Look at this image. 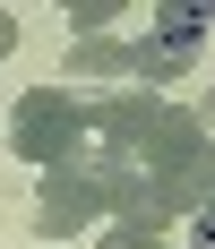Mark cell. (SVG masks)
Listing matches in <instances>:
<instances>
[{"label": "cell", "instance_id": "6da1fadb", "mask_svg": "<svg viewBox=\"0 0 215 249\" xmlns=\"http://www.w3.org/2000/svg\"><path fill=\"white\" fill-rule=\"evenodd\" d=\"M9 146H18L26 163H43V172L86 163V103L60 95V86H26V95L9 103Z\"/></svg>", "mask_w": 215, "mask_h": 249}, {"label": "cell", "instance_id": "7a4b0ae2", "mask_svg": "<svg viewBox=\"0 0 215 249\" xmlns=\"http://www.w3.org/2000/svg\"><path fill=\"white\" fill-rule=\"evenodd\" d=\"M103 224V189H95V163H69V172H43L35 189V232L43 241H78V232Z\"/></svg>", "mask_w": 215, "mask_h": 249}, {"label": "cell", "instance_id": "3957f363", "mask_svg": "<svg viewBox=\"0 0 215 249\" xmlns=\"http://www.w3.org/2000/svg\"><path fill=\"white\" fill-rule=\"evenodd\" d=\"M146 121H155V95L146 86H112V95L86 103V146H95V163H129L146 138Z\"/></svg>", "mask_w": 215, "mask_h": 249}, {"label": "cell", "instance_id": "277c9868", "mask_svg": "<svg viewBox=\"0 0 215 249\" xmlns=\"http://www.w3.org/2000/svg\"><path fill=\"white\" fill-rule=\"evenodd\" d=\"M198 146H207V129H198L190 103H155V121H146V138H138L129 163H138V172H190Z\"/></svg>", "mask_w": 215, "mask_h": 249}, {"label": "cell", "instance_id": "5b68a950", "mask_svg": "<svg viewBox=\"0 0 215 249\" xmlns=\"http://www.w3.org/2000/svg\"><path fill=\"white\" fill-rule=\"evenodd\" d=\"M60 77H129V43L120 35H78L69 60H60Z\"/></svg>", "mask_w": 215, "mask_h": 249}, {"label": "cell", "instance_id": "8992f818", "mask_svg": "<svg viewBox=\"0 0 215 249\" xmlns=\"http://www.w3.org/2000/svg\"><path fill=\"white\" fill-rule=\"evenodd\" d=\"M95 249H172V241H155V232H120V224H103V241Z\"/></svg>", "mask_w": 215, "mask_h": 249}, {"label": "cell", "instance_id": "52a82bcc", "mask_svg": "<svg viewBox=\"0 0 215 249\" xmlns=\"http://www.w3.org/2000/svg\"><path fill=\"white\" fill-rule=\"evenodd\" d=\"M112 18H120L112 0H78V9H69V26H86V35H95V26H112Z\"/></svg>", "mask_w": 215, "mask_h": 249}, {"label": "cell", "instance_id": "ba28073f", "mask_svg": "<svg viewBox=\"0 0 215 249\" xmlns=\"http://www.w3.org/2000/svg\"><path fill=\"white\" fill-rule=\"evenodd\" d=\"M190 224H198V241L215 249V189H207V198H198V215H190Z\"/></svg>", "mask_w": 215, "mask_h": 249}, {"label": "cell", "instance_id": "9c48e42d", "mask_svg": "<svg viewBox=\"0 0 215 249\" xmlns=\"http://www.w3.org/2000/svg\"><path fill=\"white\" fill-rule=\"evenodd\" d=\"M9 52H18V18L0 9V60H9Z\"/></svg>", "mask_w": 215, "mask_h": 249}, {"label": "cell", "instance_id": "30bf717a", "mask_svg": "<svg viewBox=\"0 0 215 249\" xmlns=\"http://www.w3.org/2000/svg\"><path fill=\"white\" fill-rule=\"evenodd\" d=\"M198 129H215V86H207V103H198Z\"/></svg>", "mask_w": 215, "mask_h": 249}]
</instances>
